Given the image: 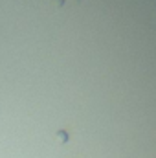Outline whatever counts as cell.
Returning a JSON list of instances; mask_svg holds the SVG:
<instances>
[{
    "instance_id": "6da1fadb",
    "label": "cell",
    "mask_w": 156,
    "mask_h": 158,
    "mask_svg": "<svg viewBox=\"0 0 156 158\" xmlns=\"http://www.w3.org/2000/svg\"><path fill=\"white\" fill-rule=\"evenodd\" d=\"M57 136H59V140H61V142H62V143H64V142H66V140H68V134H66V132H64V131H61V132H57Z\"/></svg>"
},
{
    "instance_id": "7a4b0ae2",
    "label": "cell",
    "mask_w": 156,
    "mask_h": 158,
    "mask_svg": "<svg viewBox=\"0 0 156 158\" xmlns=\"http://www.w3.org/2000/svg\"><path fill=\"white\" fill-rule=\"evenodd\" d=\"M55 2H57V4H59V6H62V0H55Z\"/></svg>"
}]
</instances>
